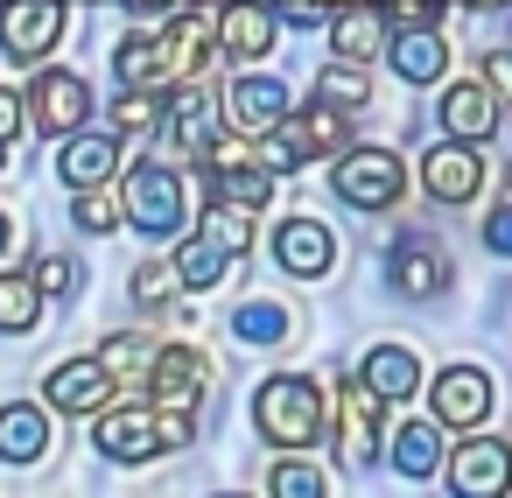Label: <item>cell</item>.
I'll list each match as a JSON object with an SVG mask.
<instances>
[{"label": "cell", "instance_id": "1", "mask_svg": "<svg viewBox=\"0 0 512 498\" xmlns=\"http://www.w3.org/2000/svg\"><path fill=\"white\" fill-rule=\"evenodd\" d=\"M253 421H260V435H267L274 449H309V442L323 435V393H316V379L274 372V379L253 393Z\"/></svg>", "mask_w": 512, "mask_h": 498}, {"label": "cell", "instance_id": "2", "mask_svg": "<svg viewBox=\"0 0 512 498\" xmlns=\"http://www.w3.org/2000/svg\"><path fill=\"white\" fill-rule=\"evenodd\" d=\"M120 218H127L134 232H148V239L183 232V218H190L183 176H176L169 162H134V169L120 176Z\"/></svg>", "mask_w": 512, "mask_h": 498}, {"label": "cell", "instance_id": "3", "mask_svg": "<svg viewBox=\"0 0 512 498\" xmlns=\"http://www.w3.org/2000/svg\"><path fill=\"white\" fill-rule=\"evenodd\" d=\"M344 148H351V113H337V106H323V99H309L302 113H288L274 134H260L267 176H274V169H295V162H309V155H344Z\"/></svg>", "mask_w": 512, "mask_h": 498}, {"label": "cell", "instance_id": "4", "mask_svg": "<svg viewBox=\"0 0 512 498\" xmlns=\"http://www.w3.org/2000/svg\"><path fill=\"white\" fill-rule=\"evenodd\" d=\"M330 183H337V197H344L351 211H386V204H400V190H407V162H400L393 148H344Z\"/></svg>", "mask_w": 512, "mask_h": 498}, {"label": "cell", "instance_id": "5", "mask_svg": "<svg viewBox=\"0 0 512 498\" xmlns=\"http://www.w3.org/2000/svg\"><path fill=\"white\" fill-rule=\"evenodd\" d=\"M64 22H71L64 0H0V50L15 64H43L64 43Z\"/></svg>", "mask_w": 512, "mask_h": 498}, {"label": "cell", "instance_id": "6", "mask_svg": "<svg viewBox=\"0 0 512 498\" xmlns=\"http://www.w3.org/2000/svg\"><path fill=\"white\" fill-rule=\"evenodd\" d=\"M449 491L456 498H505L512 491V442L498 435H470L449 449Z\"/></svg>", "mask_w": 512, "mask_h": 498}, {"label": "cell", "instance_id": "7", "mask_svg": "<svg viewBox=\"0 0 512 498\" xmlns=\"http://www.w3.org/2000/svg\"><path fill=\"white\" fill-rule=\"evenodd\" d=\"M22 113L43 127V134H78L85 120H92V85L78 78V71H43L36 85H29V99H22Z\"/></svg>", "mask_w": 512, "mask_h": 498}, {"label": "cell", "instance_id": "8", "mask_svg": "<svg viewBox=\"0 0 512 498\" xmlns=\"http://www.w3.org/2000/svg\"><path fill=\"white\" fill-rule=\"evenodd\" d=\"M218 120H225L239 141H246V134L260 141V134H274V127L288 120V85H281V78H232Z\"/></svg>", "mask_w": 512, "mask_h": 498}, {"label": "cell", "instance_id": "9", "mask_svg": "<svg viewBox=\"0 0 512 498\" xmlns=\"http://www.w3.org/2000/svg\"><path fill=\"white\" fill-rule=\"evenodd\" d=\"M148 386H155V407H183L190 414L211 393V358L197 344H169V351L148 358Z\"/></svg>", "mask_w": 512, "mask_h": 498}, {"label": "cell", "instance_id": "10", "mask_svg": "<svg viewBox=\"0 0 512 498\" xmlns=\"http://www.w3.org/2000/svg\"><path fill=\"white\" fill-rule=\"evenodd\" d=\"M421 190H428L435 204H470V197L484 190V155H477L470 141L428 148V155H421Z\"/></svg>", "mask_w": 512, "mask_h": 498}, {"label": "cell", "instance_id": "11", "mask_svg": "<svg viewBox=\"0 0 512 498\" xmlns=\"http://www.w3.org/2000/svg\"><path fill=\"white\" fill-rule=\"evenodd\" d=\"M379 414H386V400L365 386V379H344L337 386V449H344V463H372L379 456Z\"/></svg>", "mask_w": 512, "mask_h": 498}, {"label": "cell", "instance_id": "12", "mask_svg": "<svg viewBox=\"0 0 512 498\" xmlns=\"http://www.w3.org/2000/svg\"><path fill=\"white\" fill-rule=\"evenodd\" d=\"M99 456H113V463L162 456V414L155 407H99Z\"/></svg>", "mask_w": 512, "mask_h": 498}, {"label": "cell", "instance_id": "13", "mask_svg": "<svg viewBox=\"0 0 512 498\" xmlns=\"http://www.w3.org/2000/svg\"><path fill=\"white\" fill-rule=\"evenodd\" d=\"M50 407L57 414H99V407H113V393H120V379L106 372V358H71V365H57L50 372Z\"/></svg>", "mask_w": 512, "mask_h": 498}, {"label": "cell", "instance_id": "14", "mask_svg": "<svg viewBox=\"0 0 512 498\" xmlns=\"http://www.w3.org/2000/svg\"><path fill=\"white\" fill-rule=\"evenodd\" d=\"M428 400H435L442 428H477L491 414V379H484V365H449V372H435Z\"/></svg>", "mask_w": 512, "mask_h": 498}, {"label": "cell", "instance_id": "15", "mask_svg": "<svg viewBox=\"0 0 512 498\" xmlns=\"http://www.w3.org/2000/svg\"><path fill=\"white\" fill-rule=\"evenodd\" d=\"M211 43H218V15H211V8H183V15L169 22V36H162V64H169V78L190 85V78L211 64Z\"/></svg>", "mask_w": 512, "mask_h": 498}, {"label": "cell", "instance_id": "16", "mask_svg": "<svg viewBox=\"0 0 512 498\" xmlns=\"http://www.w3.org/2000/svg\"><path fill=\"white\" fill-rule=\"evenodd\" d=\"M113 169H120V134H64V148H57L64 190H106Z\"/></svg>", "mask_w": 512, "mask_h": 498}, {"label": "cell", "instance_id": "17", "mask_svg": "<svg viewBox=\"0 0 512 498\" xmlns=\"http://www.w3.org/2000/svg\"><path fill=\"white\" fill-rule=\"evenodd\" d=\"M274 260H281L295 281H323L330 260H337V239H330V225H316V218H288V225H274Z\"/></svg>", "mask_w": 512, "mask_h": 498}, {"label": "cell", "instance_id": "18", "mask_svg": "<svg viewBox=\"0 0 512 498\" xmlns=\"http://www.w3.org/2000/svg\"><path fill=\"white\" fill-rule=\"evenodd\" d=\"M435 120L449 127V141H484L491 127H498V99H491V85H477V78H463V85H449L442 92V106H435Z\"/></svg>", "mask_w": 512, "mask_h": 498}, {"label": "cell", "instance_id": "19", "mask_svg": "<svg viewBox=\"0 0 512 498\" xmlns=\"http://www.w3.org/2000/svg\"><path fill=\"white\" fill-rule=\"evenodd\" d=\"M218 50L239 57V64L267 57V50H274V15L260 8V0H232V8L218 15Z\"/></svg>", "mask_w": 512, "mask_h": 498}, {"label": "cell", "instance_id": "20", "mask_svg": "<svg viewBox=\"0 0 512 498\" xmlns=\"http://www.w3.org/2000/svg\"><path fill=\"white\" fill-rule=\"evenodd\" d=\"M358 379H365L386 407H400V400H414V386H421V358H414L407 344H372Z\"/></svg>", "mask_w": 512, "mask_h": 498}, {"label": "cell", "instance_id": "21", "mask_svg": "<svg viewBox=\"0 0 512 498\" xmlns=\"http://www.w3.org/2000/svg\"><path fill=\"white\" fill-rule=\"evenodd\" d=\"M386 57H393V71H400L407 85H435L442 64H449V43H442L435 29H400V36L386 43Z\"/></svg>", "mask_w": 512, "mask_h": 498}, {"label": "cell", "instance_id": "22", "mask_svg": "<svg viewBox=\"0 0 512 498\" xmlns=\"http://www.w3.org/2000/svg\"><path fill=\"white\" fill-rule=\"evenodd\" d=\"M330 43H337L344 64H365V57L386 50V15L372 8V0H358V8H344V15L330 22Z\"/></svg>", "mask_w": 512, "mask_h": 498}, {"label": "cell", "instance_id": "23", "mask_svg": "<svg viewBox=\"0 0 512 498\" xmlns=\"http://www.w3.org/2000/svg\"><path fill=\"white\" fill-rule=\"evenodd\" d=\"M43 449H50V421H43V407H29V400L0 407V463H36Z\"/></svg>", "mask_w": 512, "mask_h": 498}, {"label": "cell", "instance_id": "24", "mask_svg": "<svg viewBox=\"0 0 512 498\" xmlns=\"http://www.w3.org/2000/svg\"><path fill=\"white\" fill-rule=\"evenodd\" d=\"M393 281H400L407 295H435V288L449 281L442 246H435V239H421V232H414V239H400V246H393Z\"/></svg>", "mask_w": 512, "mask_h": 498}, {"label": "cell", "instance_id": "25", "mask_svg": "<svg viewBox=\"0 0 512 498\" xmlns=\"http://www.w3.org/2000/svg\"><path fill=\"white\" fill-rule=\"evenodd\" d=\"M169 134H176V141H183L197 162H204V155L225 141V134H218V113H211V99H204V92H190V85H183V99L169 106Z\"/></svg>", "mask_w": 512, "mask_h": 498}, {"label": "cell", "instance_id": "26", "mask_svg": "<svg viewBox=\"0 0 512 498\" xmlns=\"http://www.w3.org/2000/svg\"><path fill=\"white\" fill-rule=\"evenodd\" d=\"M386 449H393V470H400V477H435V463H442L435 421H400V428L386 435Z\"/></svg>", "mask_w": 512, "mask_h": 498}, {"label": "cell", "instance_id": "27", "mask_svg": "<svg viewBox=\"0 0 512 498\" xmlns=\"http://www.w3.org/2000/svg\"><path fill=\"white\" fill-rule=\"evenodd\" d=\"M113 71H120L127 92H162V85H176L169 64H162V43H148V36H127V43L113 50Z\"/></svg>", "mask_w": 512, "mask_h": 498}, {"label": "cell", "instance_id": "28", "mask_svg": "<svg viewBox=\"0 0 512 498\" xmlns=\"http://www.w3.org/2000/svg\"><path fill=\"white\" fill-rule=\"evenodd\" d=\"M43 316V288L29 274H0V337H29Z\"/></svg>", "mask_w": 512, "mask_h": 498}, {"label": "cell", "instance_id": "29", "mask_svg": "<svg viewBox=\"0 0 512 498\" xmlns=\"http://www.w3.org/2000/svg\"><path fill=\"white\" fill-rule=\"evenodd\" d=\"M169 267H176V288H218V281H225V267H232V253H225L218 239H204V232H197Z\"/></svg>", "mask_w": 512, "mask_h": 498}, {"label": "cell", "instance_id": "30", "mask_svg": "<svg viewBox=\"0 0 512 498\" xmlns=\"http://www.w3.org/2000/svg\"><path fill=\"white\" fill-rule=\"evenodd\" d=\"M211 190H218V204H232V211H260V204L274 197V176L253 169V162H239V169H218Z\"/></svg>", "mask_w": 512, "mask_h": 498}, {"label": "cell", "instance_id": "31", "mask_svg": "<svg viewBox=\"0 0 512 498\" xmlns=\"http://www.w3.org/2000/svg\"><path fill=\"white\" fill-rule=\"evenodd\" d=\"M316 99H323V106H337V113L365 106V99H372V78H365V64H330V71L316 78Z\"/></svg>", "mask_w": 512, "mask_h": 498}, {"label": "cell", "instance_id": "32", "mask_svg": "<svg viewBox=\"0 0 512 498\" xmlns=\"http://www.w3.org/2000/svg\"><path fill=\"white\" fill-rule=\"evenodd\" d=\"M232 337H246V344H281V337H288V309H281V302H239V309H232Z\"/></svg>", "mask_w": 512, "mask_h": 498}, {"label": "cell", "instance_id": "33", "mask_svg": "<svg viewBox=\"0 0 512 498\" xmlns=\"http://www.w3.org/2000/svg\"><path fill=\"white\" fill-rule=\"evenodd\" d=\"M162 113H169V106H162L155 92H127V85H120V99H113V134H155Z\"/></svg>", "mask_w": 512, "mask_h": 498}, {"label": "cell", "instance_id": "34", "mask_svg": "<svg viewBox=\"0 0 512 498\" xmlns=\"http://www.w3.org/2000/svg\"><path fill=\"white\" fill-rule=\"evenodd\" d=\"M267 491H274V498H330V491H323V470L302 463V456H281L274 477H267Z\"/></svg>", "mask_w": 512, "mask_h": 498}, {"label": "cell", "instance_id": "35", "mask_svg": "<svg viewBox=\"0 0 512 498\" xmlns=\"http://www.w3.org/2000/svg\"><path fill=\"white\" fill-rule=\"evenodd\" d=\"M29 281H36L43 295H78V281H85V267H78V260H64V253H43V260L29 267Z\"/></svg>", "mask_w": 512, "mask_h": 498}, {"label": "cell", "instance_id": "36", "mask_svg": "<svg viewBox=\"0 0 512 498\" xmlns=\"http://www.w3.org/2000/svg\"><path fill=\"white\" fill-rule=\"evenodd\" d=\"M85 232H113L120 225V190H78V211H71Z\"/></svg>", "mask_w": 512, "mask_h": 498}, {"label": "cell", "instance_id": "37", "mask_svg": "<svg viewBox=\"0 0 512 498\" xmlns=\"http://www.w3.org/2000/svg\"><path fill=\"white\" fill-rule=\"evenodd\" d=\"M442 8H449V0H379V15L400 22V29H435Z\"/></svg>", "mask_w": 512, "mask_h": 498}, {"label": "cell", "instance_id": "38", "mask_svg": "<svg viewBox=\"0 0 512 498\" xmlns=\"http://www.w3.org/2000/svg\"><path fill=\"white\" fill-rule=\"evenodd\" d=\"M134 295H141L148 309H155V302H169V295H176V267H169V260H148V267L134 274Z\"/></svg>", "mask_w": 512, "mask_h": 498}, {"label": "cell", "instance_id": "39", "mask_svg": "<svg viewBox=\"0 0 512 498\" xmlns=\"http://www.w3.org/2000/svg\"><path fill=\"white\" fill-rule=\"evenodd\" d=\"M484 246H491V253H505V260H512V197H505V204H498V211H491V218H484Z\"/></svg>", "mask_w": 512, "mask_h": 498}, {"label": "cell", "instance_id": "40", "mask_svg": "<svg viewBox=\"0 0 512 498\" xmlns=\"http://www.w3.org/2000/svg\"><path fill=\"white\" fill-rule=\"evenodd\" d=\"M22 120H29V113H22V99H15L8 85H0V155H8V148H15V134H22Z\"/></svg>", "mask_w": 512, "mask_h": 498}, {"label": "cell", "instance_id": "41", "mask_svg": "<svg viewBox=\"0 0 512 498\" xmlns=\"http://www.w3.org/2000/svg\"><path fill=\"white\" fill-rule=\"evenodd\" d=\"M484 85H491V99H512V50H498L484 64Z\"/></svg>", "mask_w": 512, "mask_h": 498}, {"label": "cell", "instance_id": "42", "mask_svg": "<svg viewBox=\"0 0 512 498\" xmlns=\"http://www.w3.org/2000/svg\"><path fill=\"white\" fill-rule=\"evenodd\" d=\"M120 8H134V15H169L176 0H120Z\"/></svg>", "mask_w": 512, "mask_h": 498}, {"label": "cell", "instance_id": "43", "mask_svg": "<svg viewBox=\"0 0 512 498\" xmlns=\"http://www.w3.org/2000/svg\"><path fill=\"white\" fill-rule=\"evenodd\" d=\"M316 8H323V15H344V8H358V0H316Z\"/></svg>", "mask_w": 512, "mask_h": 498}, {"label": "cell", "instance_id": "44", "mask_svg": "<svg viewBox=\"0 0 512 498\" xmlns=\"http://www.w3.org/2000/svg\"><path fill=\"white\" fill-rule=\"evenodd\" d=\"M470 8H505V0H470Z\"/></svg>", "mask_w": 512, "mask_h": 498}, {"label": "cell", "instance_id": "45", "mask_svg": "<svg viewBox=\"0 0 512 498\" xmlns=\"http://www.w3.org/2000/svg\"><path fill=\"white\" fill-rule=\"evenodd\" d=\"M0 246H8V218H0Z\"/></svg>", "mask_w": 512, "mask_h": 498}, {"label": "cell", "instance_id": "46", "mask_svg": "<svg viewBox=\"0 0 512 498\" xmlns=\"http://www.w3.org/2000/svg\"><path fill=\"white\" fill-rule=\"evenodd\" d=\"M225 498H239V491H225Z\"/></svg>", "mask_w": 512, "mask_h": 498}]
</instances>
